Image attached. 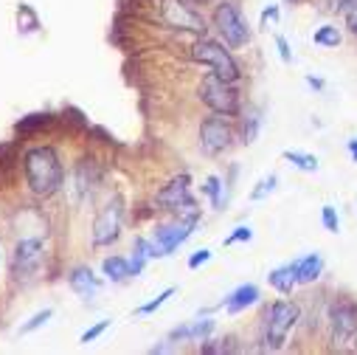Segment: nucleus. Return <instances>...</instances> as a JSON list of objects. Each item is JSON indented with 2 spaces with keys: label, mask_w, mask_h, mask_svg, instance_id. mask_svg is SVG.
<instances>
[{
  "label": "nucleus",
  "mask_w": 357,
  "mask_h": 355,
  "mask_svg": "<svg viewBox=\"0 0 357 355\" xmlns=\"http://www.w3.org/2000/svg\"><path fill=\"white\" fill-rule=\"evenodd\" d=\"M23 172H26V184L31 187L34 195L51 198L62 189L65 184V169L54 147H34L23 158Z\"/></svg>",
  "instance_id": "nucleus-1"
},
{
  "label": "nucleus",
  "mask_w": 357,
  "mask_h": 355,
  "mask_svg": "<svg viewBox=\"0 0 357 355\" xmlns=\"http://www.w3.org/2000/svg\"><path fill=\"white\" fill-rule=\"evenodd\" d=\"M264 347L267 349H282L284 338L290 335V330L296 327V321L301 319V310L296 302L290 299H279L271 305V310H267L264 316Z\"/></svg>",
  "instance_id": "nucleus-2"
},
{
  "label": "nucleus",
  "mask_w": 357,
  "mask_h": 355,
  "mask_svg": "<svg viewBox=\"0 0 357 355\" xmlns=\"http://www.w3.org/2000/svg\"><path fill=\"white\" fill-rule=\"evenodd\" d=\"M200 99L222 116H236L239 113V91L234 87V82L222 79L220 73H206L200 82Z\"/></svg>",
  "instance_id": "nucleus-3"
},
{
  "label": "nucleus",
  "mask_w": 357,
  "mask_h": 355,
  "mask_svg": "<svg viewBox=\"0 0 357 355\" xmlns=\"http://www.w3.org/2000/svg\"><path fill=\"white\" fill-rule=\"evenodd\" d=\"M192 59L200 62V65H208L214 73H220L228 82H239V76H242V71H239L236 59L231 57V51L222 48V43H217V40H206V37L197 40L192 45Z\"/></svg>",
  "instance_id": "nucleus-4"
},
{
  "label": "nucleus",
  "mask_w": 357,
  "mask_h": 355,
  "mask_svg": "<svg viewBox=\"0 0 357 355\" xmlns=\"http://www.w3.org/2000/svg\"><path fill=\"white\" fill-rule=\"evenodd\" d=\"M197 223H200V215H197V212H189L186 217L177 215V223L160 226V229L155 231V237L149 240V242H152V256H166V254H172L177 245H183V242L192 237V231L197 229Z\"/></svg>",
  "instance_id": "nucleus-5"
},
{
  "label": "nucleus",
  "mask_w": 357,
  "mask_h": 355,
  "mask_svg": "<svg viewBox=\"0 0 357 355\" xmlns=\"http://www.w3.org/2000/svg\"><path fill=\"white\" fill-rule=\"evenodd\" d=\"M121 220H124V198L116 195L102 206V212L93 220V245L96 248L113 245L121 234Z\"/></svg>",
  "instance_id": "nucleus-6"
},
{
  "label": "nucleus",
  "mask_w": 357,
  "mask_h": 355,
  "mask_svg": "<svg viewBox=\"0 0 357 355\" xmlns=\"http://www.w3.org/2000/svg\"><path fill=\"white\" fill-rule=\"evenodd\" d=\"M214 26L231 48H242L250 40L248 23H245L242 12L236 9V3H231V0H222V3L214 9Z\"/></svg>",
  "instance_id": "nucleus-7"
},
{
  "label": "nucleus",
  "mask_w": 357,
  "mask_h": 355,
  "mask_svg": "<svg viewBox=\"0 0 357 355\" xmlns=\"http://www.w3.org/2000/svg\"><path fill=\"white\" fill-rule=\"evenodd\" d=\"M158 12L160 20L172 29H181V31H192V34H203L206 31V20L200 12H195L189 3L183 0H158Z\"/></svg>",
  "instance_id": "nucleus-8"
},
{
  "label": "nucleus",
  "mask_w": 357,
  "mask_h": 355,
  "mask_svg": "<svg viewBox=\"0 0 357 355\" xmlns=\"http://www.w3.org/2000/svg\"><path fill=\"white\" fill-rule=\"evenodd\" d=\"M155 201L160 203V209L174 212V215L197 212V209H195V198H192V178H189V175L172 178V181H169L163 189H158Z\"/></svg>",
  "instance_id": "nucleus-9"
},
{
  "label": "nucleus",
  "mask_w": 357,
  "mask_h": 355,
  "mask_svg": "<svg viewBox=\"0 0 357 355\" xmlns=\"http://www.w3.org/2000/svg\"><path fill=\"white\" fill-rule=\"evenodd\" d=\"M231 144H234V127H231L228 116L214 113V116L203 119V124H200V147H203V152L220 155Z\"/></svg>",
  "instance_id": "nucleus-10"
},
{
  "label": "nucleus",
  "mask_w": 357,
  "mask_h": 355,
  "mask_svg": "<svg viewBox=\"0 0 357 355\" xmlns=\"http://www.w3.org/2000/svg\"><path fill=\"white\" fill-rule=\"evenodd\" d=\"M329 330L335 344H349L357 335V302L337 299L329 310Z\"/></svg>",
  "instance_id": "nucleus-11"
},
{
  "label": "nucleus",
  "mask_w": 357,
  "mask_h": 355,
  "mask_svg": "<svg viewBox=\"0 0 357 355\" xmlns=\"http://www.w3.org/2000/svg\"><path fill=\"white\" fill-rule=\"evenodd\" d=\"M43 262V242L37 237H23L15 245V256H12V271L17 280H34V274L40 271Z\"/></svg>",
  "instance_id": "nucleus-12"
},
{
  "label": "nucleus",
  "mask_w": 357,
  "mask_h": 355,
  "mask_svg": "<svg viewBox=\"0 0 357 355\" xmlns=\"http://www.w3.org/2000/svg\"><path fill=\"white\" fill-rule=\"evenodd\" d=\"M99 166H96V161L93 158H82L79 164H76V169H73V178H70V184H68V189H70V201L73 203H79L82 198H87L93 189H96V184H99Z\"/></svg>",
  "instance_id": "nucleus-13"
},
{
  "label": "nucleus",
  "mask_w": 357,
  "mask_h": 355,
  "mask_svg": "<svg viewBox=\"0 0 357 355\" xmlns=\"http://www.w3.org/2000/svg\"><path fill=\"white\" fill-rule=\"evenodd\" d=\"M68 285H70V291L76 294V296H82V299H93L96 294H99V288H102V282H99V277L87 268V265H79V268H73L70 274H68Z\"/></svg>",
  "instance_id": "nucleus-14"
},
{
  "label": "nucleus",
  "mask_w": 357,
  "mask_h": 355,
  "mask_svg": "<svg viewBox=\"0 0 357 355\" xmlns=\"http://www.w3.org/2000/svg\"><path fill=\"white\" fill-rule=\"evenodd\" d=\"M214 333V319H197L192 324H183V327H177L169 333V341L177 344V341H206L208 335Z\"/></svg>",
  "instance_id": "nucleus-15"
},
{
  "label": "nucleus",
  "mask_w": 357,
  "mask_h": 355,
  "mask_svg": "<svg viewBox=\"0 0 357 355\" xmlns=\"http://www.w3.org/2000/svg\"><path fill=\"white\" fill-rule=\"evenodd\" d=\"M293 271H296V282L298 285H310V282H315L321 277L324 259L318 254H307V256H301V259L293 262Z\"/></svg>",
  "instance_id": "nucleus-16"
},
{
  "label": "nucleus",
  "mask_w": 357,
  "mask_h": 355,
  "mask_svg": "<svg viewBox=\"0 0 357 355\" xmlns=\"http://www.w3.org/2000/svg\"><path fill=\"white\" fill-rule=\"evenodd\" d=\"M256 302H259V288H256V285H239L236 291H231V294L222 299V305H225L228 313H242L245 307H250V305H256Z\"/></svg>",
  "instance_id": "nucleus-17"
},
{
  "label": "nucleus",
  "mask_w": 357,
  "mask_h": 355,
  "mask_svg": "<svg viewBox=\"0 0 357 355\" xmlns=\"http://www.w3.org/2000/svg\"><path fill=\"white\" fill-rule=\"evenodd\" d=\"M271 285H273L279 294H284V296L293 294V288L298 285V282H296V271H293V262H290V265H282V268H276V271H271Z\"/></svg>",
  "instance_id": "nucleus-18"
},
{
  "label": "nucleus",
  "mask_w": 357,
  "mask_h": 355,
  "mask_svg": "<svg viewBox=\"0 0 357 355\" xmlns=\"http://www.w3.org/2000/svg\"><path fill=\"white\" fill-rule=\"evenodd\" d=\"M102 271H105V277L113 280V282H124L127 277H132L130 262H127L124 256H107V259L102 262Z\"/></svg>",
  "instance_id": "nucleus-19"
},
{
  "label": "nucleus",
  "mask_w": 357,
  "mask_h": 355,
  "mask_svg": "<svg viewBox=\"0 0 357 355\" xmlns=\"http://www.w3.org/2000/svg\"><path fill=\"white\" fill-rule=\"evenodd\" d=\"M48 124V113H31V116H26L23 122H17V136H31V133H37L40 127H45Z\"/></svg>",
  "instance_id": "nucleus-20"
},
{
  "label": "nucleus",
  "mask_w": 357,
  "mask_h": 355,
  "mask_svg": "<svg viewBox=\"0 0 357 355\" xmlns=\"http://www.w3.org/2000/svg\"><path fill=\"white\" fill-rule=\"evenodd\" d=\"M312 43L321 45V48H335L340 43V31L335 26H321L315 34H312Z\"/></svg>",
  "instance_id": "nucleus-21"
},
{
  "label": "nucleus",
  "mask_w": 357,
  "mask_h": 355,
  "mask_svg": "<svg viewBox=\"0 0 357 355\" xmlns=\"http://www.w3.org/2000/svg\"><path fill=\"white\" fill-rule=\"evenodd\" d=\"M284 158H287L293 166L304 169V172H315V169H318V158H315V155H307V152H298V150H287Z\"/></svg>",
  "instance_id": "nucleus-22"
},
{
  "label": "nucleus",
  "mask_w": 357,
  "mask_h": 355,
  "mask_svg": "<svg viewBox=\"0 0 357 355\" xmlns=\"http://www.w3.org/2000/svg\"><path fill=\"white\" fill-rule=\"evenodd\" d=\"M276 184H279V178H276V175L261 178V181L253 187V192H250V201H264L267 195H271V192L276 189Z\"/></svg>",
  "instance_id": "nucleus-23"
},
{
  "label": "nucleus",
  "mask_w": 357,
  "mask_h": 355,
  "mask_svg": "<svg viewBox=\"0 0 357 355\" xmlns=\"http://www.w3.org/2000/svg\"><path fill=\"white\" fill-rule=\"evenodd\" d=\"M203 192L211 198V203H214L217 209H222V203H225V201H222V181H220L217 175H211V178H208L206 187H203Z\"/></svg>",
  "instance_id": "nucleus-24"
},
{
  "label": "nucleus",
  "mask_w": 357,
  "mask_h": 355,
  "mask_svg": "<svg viewBox=\"0 0 357 355\" xmlns=\"http://www.w3.org/2000/svg\"><path fill=\"white\" fill-rule=\"evenodd\" d=\"M169 296H174V288H166L158 299H152V302H146V305H141L138 310H135V316H149V313H155V310H160L166 302H169Z\"/></svg>",
  "instance_id": "nucleus-25"
},
{
  "label": "nucleus",
  "mask_w": 357,
  "mask_h": 355,
  "mask_svg": "<svg viewBox=\"0 0 357 355\" xmlns=\"http://www.w3.org/2000/svg\"><path fill=\"white\" fill-rule=\"evenodd\" d=\"M51 316H54V310H51V307H45V310H40V313H34V316H31V319H29L26 324H20V333H23V335H29V333H34V330H37V327H43V324H45V321H48Z\"/></svg>",
  "instance_id": "nucleus-26"
},
{
  "label": "nucleus",
  "mask_w": 357,
  "mask_h": 355,
  "mask_svg": "<svg viewBox=\"0 0 357 355\" xmlns=\"http://www.w3.org/2000/svg\"><path fill=\"white\" fill-rule=\"evenodd\" d=\"M340 15H343V20H346V29H349L351 34H357V0H346L343 9H340Z\"/></svg>",
  "instance_id": "nucleus-27"
},
{
  "label": "nucleus",
  "mask_w": 357,
  "mask_h": 355,
  "mask_svg": "<svg viewBox=\"0 0 357 355\" xmlns=\"http://www.w3.org/2000/svg\"><path fill=\"white\" fill-rule=\"evenodd\" d=\"M321 220H324V229H326V231H332V234H335V231L340 229V220H337V212H335L332 206H324V212H321Z\"/></svg>",
  "instance_id": "nucleus-28"
},
{
  "label": "nucleus",
  "mask_w": 357,
  "mask_h": 355,
  "mask_svg": "<svg viewBox=\"0 0 357 355\" xmlns=\"http://www.w3.org/2000/svg\"><path fill=\"white\" fill-rule=\"evenodd\" d=\"M107 327H110V321H99V324H93V327H87V330L82 333V338H79V341H82V344H91V341H96Z\"/></svg>",
  "instance_id": "nucleus-29"
},
{
  "label": "nucleus",
  "mask_w": 357,
  "mask_h": 355,
  "mask_svg": "<svg viewBox=\"0 0 357 355\" xmlns=\"http://www.w3.org/2000/svg\"><path fill=\"white\" fill-rule=\"evenodd\" d=\"M248 240H253V231H250L248 226H239L234 234H228V237H225V245H234V242H248Z\"/></svg>",
  "instance_id": "nucleus-30"
},
{
  "label": "nucleus",
  "mask_w": 357,
  "mask_h": 355,
  "mask_svg": "<svg viewBox=\"0 0 357 355\" xmlns=\"http://www.w3.org/2000/svg\"><path fill=\"white\" fill-rule=\"evenodd\" d=\"M208 259H211V251H208V248H200L197 254L189 256V268H200V265H206Z\"/></svg>",
  "instance_id": "nucleus-31"
},
{
  "label": "nucleus",
  "mask_w": 357,
  "mask_h": 355,
  "mask_svg": "<svg viewBox=\"0 0 357 355\" xmlns=\"http://www.w3.org/2000/svg\"><path fill=\"white\" fill-rule=\"evenodd\" d=\"M267 23H271V26L279 23V6H267V9L261 12V26L267 29Z\"/></svg>",
  "instance_id": "nucleus-32"
},
{
  "label": "nucleus",
  "mask_w": 357,
  "mask_h": 355,
  "mask_svg": "<svg viewBox=\"0 0 357 355\" xmlns=\"http://www.w3.org/2000/svg\"><path fill=\"white\" fill-rule=\"evenodd\" d=\"M276 45H279V57H282V62H293V51H290V43L279 34L276 37Z\"/></svg>",
  "instance_id": "nucleus-33"
},
{
  "label": "nucleus",
  "mask_w": 357,
  "mask_h": 355,
  "mask_svg": "<svg viewBox=\"0 0 357 355\" xmlns=\"http://www.w3.org/2000/svg\"><path fill=\"white\" fill-rule=\"evenodd\" d=\"M307 82L315 87V91H321V87H324V79H318V76H307Z\"/></svg>",
  "instance_id": "nucleus-34"
},
{
  "label": "nucleus",
  "mask_w": 357,
  "mask_h": 355,
  "mask_svg": "<svg viewBox=\"0 0 357 355\" xmlns=\"http://www.w3.org/2000/svg\"><path fill=\"white\" fill-rule=\"evenodd\" d=\"M326 3H329V9L340 12V9H343V3H346V0H326Z\"/></svg>",
  "instance_id": "nucleus-35"
},
{
  "label": "nucleus",
  "mask_w": 357,
  "mask_h": 355,
  "mask_svg": "<svg viewBox=\"0 0 357 355\" xmlns=\"http://www.w3.org/2000/svg\"><path fill=\"white\" fill-rule=\"evenodd\" d=\"M349 152H351V155H354V161H357V138H351V141H349Z\"/></svg>",
  "instance_id": "nucleus-36"
},
{
  "label": "nucleus",
  "mask_w": 357,
  "mask_h": 355,
  "mask_svg": "<svg viewBox=\"0 0 357 355\" xmlns=\"http://www.w3.org/2000/svg\"><path fill=\"white\" fill-rule=\"evenodd\" d=\"M284 3H298V0H284Z\"/></svg>",
  "instance_id": "nucleus-37"
}]
</instances>
